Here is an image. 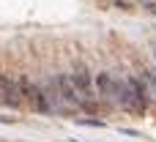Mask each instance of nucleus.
<instances>
[{"mask_svg": "<svg viewBox=\"0 0 156 142\" xmlns=\"http://www.w3.org/2000/svg\"><path fill=\"white\" fill-rule=\"evenodd\" d=\"M19 79H22V88H25V99L33 104V109H36V112H52V104H49L47 90H41L38 85H33V82L25 79V77H19Z\"/></svg>", "mask_w": 156, "mask_h": 142, "instance_id": "f257e3e1", "label": "nucleus"}, {"mask_svg": "<svg viewBox=\"0 0 156 142\" xmlns=\"http://www.w3.org/2000/svg\"><path fill=\"white\" fill-rule=\"evenodd\" d=\"M55 88L60 90V99L63 101H69L71 107H77L82 99H80V93H77V88L71 85V77H66V74H60V77H55Z\"/></svg>", "mask_w": 156, "mask_h": 142, "instance_id": "f03ea898", "label": "nucleus"}, {"mask_svg": "<svg viewBox=\"0 0 156 142\" xmlns=\"http://www.w3.org/2000/svg\"><path fill=\"white\" fill-rule=\"evenodd\" d=\"M22 101H25V88H22V79H5V99H3V104H8V107H22Z\"/></svg>", "mask_w": 156, "mask_h": 142, "instance_id": "7ed1b4c3", "label": "nucleus"}, {"mask_svg": "<svg viewBox=\"0 0 156 142\" xmlns=\"http://www.w3.org/2000/svg\"><path fill=\"white\" fill-rule=\"evenodd\" d=\"M71 85L77 88V93H80L82 101H85V99H93V82H90V77H88L85 68H77V71L71 74Z\"/></svg>", "mask_w": 156, "mask_h": 142, "instance_id": "20e7f679", "label": "nucleus"}, {"mask_svg": "<svg viewBox=\"0 0 156 142\" xmlns=\"http://www.w3.org/2000/svg\"><path fill=\"white\" fill-rule=\"evenodd\" d=\"M96 88H99V96H104V99H112L118 93V82L110 74H99L96 77Z\"/></svg>", "mask_w": 156, "mask_h": 142, "instance_id": "39448f33", "label": "nucleus"}, {"mask_svg": "<svg viewBox=\"0 0 156 142\" xmlns=\"http://www.w3.org/2000/svg\"><path fill=\"white\" fill-rule=\"evenodd\" d=\"M80 126H104V120H93V118H80Z\"/></svg>", "mask_w": 156, "mask_h": 142, "instance_id": "423d86ee", "label": "nucleus"}, {"mask_svg": "<svg viewBox=\"0 0 156 142\" xmlns=\"http://www.w3.org/2000/svg\"><path fill=\"white\" fill-rule=\"evenodd\" d=\"M5 79H8V77L0 74V104H3V99H5Z\"/></svg>", "mask_w": 156, "mask_h": 142, "instance_id": "0eeeda50", "label": "nucleus"}, {"mask_svg": "<svg viewBox=\"0 0 156 142\" xmlns=\"http://www.w3.org/2000/svg\"><path fill=\"white\" fill-rule=\"evenodd\" d=\"M148 11H151V14H156V3H148Z\"/></svg>", "mask_w": 156, "mask_h": 142, "instance_id": "6e6552de", "label": "nucleus"}, {"mask_svg": "<svg viewBox=\"0 0 156 142\" xmlns=\"http://www.w3.org/2000/svg\"><path fill=\"white\" fill-rule=\"evenodd\" d=\"M151 82H154V90H156V77H151Z\"/></svg>", "mask_w": 156, "mask_h": 142, "instance_id": "1a4fd4ad", "label": "nucleus"}]
</instances>
